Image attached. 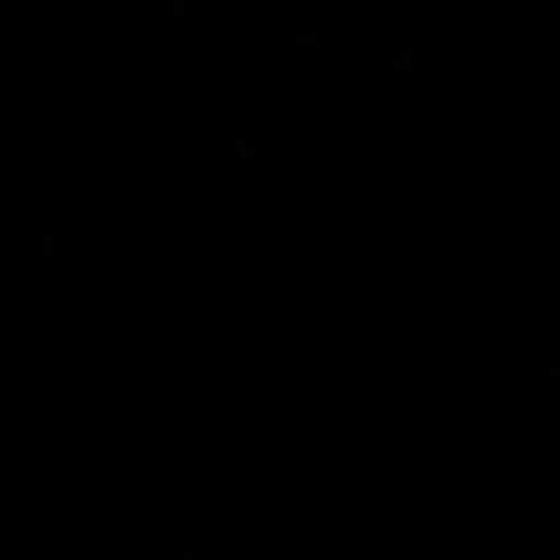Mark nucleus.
Segmentation results:
<instances>
[{
    "mask_svg": "<svg viewBox=\"0 0 560 560\" xmlns=\"http://www.w3.org/2000/svg\"><path fill=\"white\" fill-rule=\"evenodd\" d=\"M31 464V433L18 420H0V481H18Z\"/></svg>",
    "mask_w": 560,
    "mask_h": 560,
    "instance_id": "f257e3e1",
    "label": "nucleus"
}]
</instances>
